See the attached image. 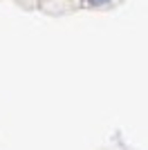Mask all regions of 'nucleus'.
Returning <instances> with one entry per match:
<instances>
[{
    "instance_id": "f257e3e1",
    "label": "nucleus",
    "mask_w": 148,
    "mask_h": 150,
    "mask_svg": "<svg viewBox=\"0 0 148 150\" xmlns=\"http://www.w3.org/2000/svg\"><path fill=\"white\" fill-rule=\"evenodd\" d=\"M88 5H92V7H99V5H105L108 0H85Z\"/></svg>"
}]
</instances>
